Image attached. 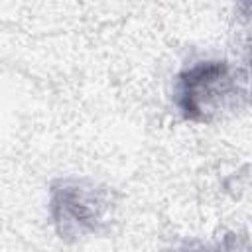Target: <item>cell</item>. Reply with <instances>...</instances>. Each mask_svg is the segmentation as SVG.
<instances>
[{
	"label": "cell",
	"instance_id": "obj_1",
	"mask_svg": "<svg viewBox=\"0 0 252 252\" xmlns=\"http://www.w3.org/2000/svg\"><path fill=\"white\" fill-rule=\"evenodd\" d=\"M246 79L226 61H199L183 69L173 87V100L187 122L209 124L246 98Z\"/></svg>",
	"mask_w": 252,
	"mask_h": 252
},
{
	"label": "cell",
	"instance_id": "obj_2",
	"mask_svg": "<svg viewBox=\"0 0 252 252\" xmlns=\"http://www.w3.org/2000/svg\"><path fill=\"white\" fill-rule=\"evenodd\" d=\"M112 207L110 191L87 179H59L49 189V213L63 240L98 234Z\"/></svg>",
	"mask_w": 252,
	"mask_h": 252
}]
</instances>
